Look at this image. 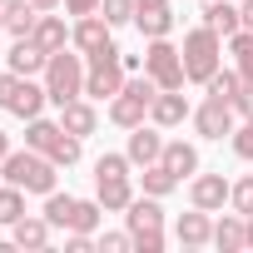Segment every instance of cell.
<instances>
[{"label":"cell","mask_w":253,"mask_h":253,"mask_svg":"<svg viewBox=\"0 0 253 253\" xmlns=\"http://www.w3.org/2000/svg\"><path fill=\"white\" fill-rule=\"evenodd\" d=\"M228 189H233V184H228L223 174H194V179H189V204L218 213V209L228 204Z\"/></svg>","instance_id":"11"},{"label":"cell","mask_w":253,"mask_h":253,"mask_svg":"<svg viewBox=\"0 0 253 253\" xmlns=\"http://www.w3.org/2000/svg\"><path fill=\"white\" fill-rule=\"evenodd\" d=\"M75 204H80V199H70V194H60V189H55V194H45V218H50L55 228H70Z\"/></svg>","instance_id":"31"},{"label":"cell","mask_w":253,"mask_h":253,"mask_svg":"<svg viewBox=\"0 0 253 253\" xmlns=\"http://www.w3.org/2000/svg\"><path fill=\"white\" fill-rule=\"evenodd\" d=\"M65 10L80 20V15H99V0H65Z\"/></svg>","instance_id":"40"},{"label":"cell","mask_w":253,"mask_h":253,"mask_svg":"<svg viewBox=\"0 0 253 253\" xmlns=\"http://www.w3.org/2000/svg\"><path fill=\"white\" fill-rule=\"evenodd\" d=\"M0 5H5V0H0Z\"/></svg>","instance_id":"47"},{"label":"cell","mask_w":253,"mask_h":253,"mask_svg":"<svg viewBox=\"0 0 253 253\" xmlns=\"http://www.w3.org/2000/svg\"><path fill=\"white\" fill-rule=\"evenodd\" d=\"M124 228H129V233H139V228H164V209H159V199H154V194L134 199L129 209H124Z\"/></svg>","instance_id":"18"},{"label":"cell","mask_w":253,"mask_h":253,"mask_svg":"<svg viewBox=\"0 0 253 253\" xmlns=\"http://www.w3.org/2000/svg\"><path fill=\"white\" fill-rule=\"evenodd\" d=\"M134 25H139L144 40H164V35H174V10H169V5H164V10H139Z\"/></svg>","instance_id":"24"},{"label":"cell","mask_w":253,"mask_h":253,"mask_svg":"<svg viewBox=\"0 0 253 253\" xmlns=\"http://www.w3.org/2000/svg\"><path fill=\"white\" fill-rule=\"evenodd\" d=\"M179 55H184V75H189V84H209L213 70H218V60H223V35H218L213 25H194V30L184 35Z\"/></svg>","instance_id":"2"},{"label":"cell","mask_w":253,"mask_h":253,"mask_svg":"<svg viewBox=\"0 0 253 253\" xmlns=\"http://www.w3.org/2000/svg\"><path fill=\"white\" fill-rule=\"evenodd\" d=\"M0 30H5V5H0Z\"/></svg>","instance_id":"46"},{"label":"cell","mask_w":253,"mask_h":253,"mask_svg":"<svg viewBox=\"0 0 253 253\" xmlns=\"http://www.w3.org/2000/svg\"><path fill=\"white\" fill-rule=\"evenodd\" d=\"M228 50H233V70L253 84V30H238V35H228Z\"/></svg>","instance_id":"28"},{"label":"cell","mask_w":253,"mask_h":253,"mask_svg":"<svg viewBox=\"0 0 253 253\" xmlns=\"http://www.w3.org/2000/svg\"><path fill=\"white\" fill-rule=\"evenodd\" d=\"M243 84H248V80H243L238 70H213V80H209L204 89H209L213 99H228V104H233V99L243 94Z\"/></svg>","instance_id":"27"},{"label":"cell","mask_w":253,"mask_h":253,"mask_svg":"<svg viewBox=\"0 0 253 253\" xmlns=\"http://www.w3.org/2000/svg\"><path fill=\"white\" fill-rule=\"evenodd\" d=\"M45 65H50V55L35 40H15V50H10V70L15 75H30L35 80V75H45Z\"/></svg>","instance_id":"21"},{"label":"cell","mask_w":253,"mask_h":253,"mask_svg":"<svg viewBox=\"0 0 253 253\" xmlns=\"http://www.w3.org/2000/svg\"><path fill=\"white\" fill-rule=\"evenodd\" d=\"M99 15L109 25H129L134 20V0H99Z\"/></svg>","instance_id":"35"},{"label":"cell","mask_w":253,"mask_h":253,"mask_svg":"<svg viewBox=\"0 0 253 253\" xmlns=\"http://www.w3.org/2000/svg\"><path fill=\"white\" fill-rule=\"evenodd\" d=\"M238 15H243V30H253V0H243V5H238Z\"/></svg>","instance_id":"42"},{"label":"cell","mask_w":253,"mask_h":253,"mask_svg":"<svg viewBox=\"0 0 253 253\" xmlns=\"http://www.w3.org/2000/svg\"><path fill=\"white\" fill-rule=\"evenodd\" d=\"M134 248L139 253H164V228H139L134 233Z\"/></svg>","instance_id":"37"},{"label":"cell","mask_w":253,"mask_h":253,"mask_svg":"<svg viewBox=\"0 0 253 253\" xmlns=\"http://www.w3.org/2000/svg\"><path fill=\"white\" fill-rule=\"evenodd\" d=\"M149 119L159 124V129H179L184 119H194V104L184 99V89H159L154 104H149Z\"/></svg>","instance_id":"9"},{"label":"cell","mask_w":253,"mask_h":253,"mask_svg":"<svg viewBox=\"0 0 253 253\" xmlns=\"http://www.w3.org/2000/svg\"><path fill=\"white\" fill-rule=\"evenodd\" d=\"M179 184H184V179H179V174H174V169H169L164 159L144 169V194H154V199H164V194H174Z\"/></svg>","instance_id":"26"},{"label":"cell","mask_w":253,"mask_h":253,"mask_svg":"<svg viewBox=\"0 0 253 253\" xmlns=\"http://www.w3.org/2000/svg\"><path fill=\"white\" fill-rule=\"evenodd\" d=\"M164 5H169V0H134V15L139 10H164Z\"/></svg>","instance_id":"41"},{"label":"cell","mask_w":253,"mask_h":253,"mask_svg":"<svg viewBox=\"0 0 253 253\" xmlns=\"http://www.w3.org/2000/svg\"><path fill=\"white\" fill-rule=\"evenodd\" d=\"M84 94L89 99H114L119 89H124V80H129V70H124V60H119V45H109V50H99V55H84Z\"/></svg>","instance_id":"5"},{"label":"cell","mask_w":253,"mask_h":253,"mask_svg":"<svg viewBox=\"0 0 253 253\" xmlns=\"http://www.w3.org/2000/svg\"><path fill=\"white\" fill-rule=\"evenodd\" d=\"M228 209H233V213H243V218L253 213V174H243V179L228 189Z\"/></svg>","instance_id":"33"},{"label":"cell","mask_w":253,"mask_h":253,"mask_svg":"<svg viewBox=\"0 0 253 253\" xmlns=\"http://www.w3.org/2000/svg\"><path fill=\"white\" fill-rule=\"evenodd\" d=\"M45 154H50V159H55L60 169H70V164H80V134H70L65 124H60V134H55V144H50Z\"/></svg>","instance_id":"29"},{"label":"cell","mask_w":253,"mask_h":253,"mask_svg":"<svg viewBox=\"0 0 253 253\" xmlns=\"http://www.w3.org/2000/svg\"><path fill=\"white\" fill-rule=\"evenodd\" d=\"M94 243H99V253H124V248H134V233L129 228H124V233H99Z\"/></svg>","instance_id":"36"},{"label":"cell","mask_w":253,"mask_h":253,"mask_svg":"<svg viewBox=\"0 0 253 253\" xmlns=\"http://www.w3.org/2000/svg\"><path fill=\"white\" fill-rule=\"evenodd\" d=\"M15 89H20V75H15V70H10V75H0V109H10Z\"/></svg>","instance_id":"38"},{"label":"cell","mask_w":253,"mask_h":253,"mask_svg":"<svg viewBox=\"0 0 253 253\" xmlns=\"http://www.w3.org/2000/svg\"><path fill=\"white\" fill-rule=\"evenodd\" d=\"M55 169L60 164L50 154H40V149H10L5 159H0V179L25 189V194H55V179H60Z\"/></svg>","instance_id":"1"},{"label":"cell","mask_w":253,"mask_h":253,"mask_svg":"<svg viewBox=\"0 0 253 253\" xmlns=\"http://www.w3.org/2000/svg\"><path fill=\"white\" fill-rule=\"evenodd\" d=\"M233 124H238V114H233L228 99H213V94H209V99L194 109V129H199L204 139H228Z\"/></svg>","instance_id":"7"},{"label":"cell","mask_w":253,"mask_h":253,"mask_svg":"<svg viewBox=\"0 0 253 253\" xmlns=\"http://www.w3.org/2000/svg\"><path fill=\"white\" fill-rule=\"evenodd\" d=\"M65 248H70V253H89V248H99V243H94V233H70Z\"/></svg>","instance_id":"39"},{"label":"cell","mask_w":253,"mask_h":253,"mask_svg":"<svg viewBox=\"0 0 253 253\" xmlns=\"http://www.w3.org/2000/svg\"><path fill=\"white\" fill-rule=\"evenodd\" d=\"M164 164H169L179 179H194V174H199V149L184 144V139H164Z\"/></svg>","instance_id":"23"},{"label":"cell","mask_w":253,"mask_h":253,"mask_svg":"<svg viewBox=\"0 0 253 253\" xmlns=\"http://www.w3.org/2000/svg\"><path fill=\"white\" fill-rule=\"evenodd\" d=\"M204 25H213L228 40V35L243 30V15H238V5H228V0H204Z\"/></svg>","instance_id":"20"},{"label":"cell","mask_w":253,"mask_h":253,"mask_svg":"<svg viewBox=\"0 0 253 253\" xmlns=\"http://www.w3.org/2000/svg\"><path fill=\"white\" fill-rule=\"evenodd\" d=\"M60 124H65V129L70 134H94V124H99V114H94V104L80 94V99H70V104H60Z\"/></svg>","instance_id":"17"},{"label":"cell","mask_w":253,"mask_h":253,"mask_svg":"<svg viewBox=\"0 0 253 253\" xmlns=\"http://www.w3.org/2000/svg\"><path fill=\"white\" fill-rule=\"evenodd\" d=\"M154 94H159V84H154L149 75H129V80H124V89L109 99V119L119 124V129H134V124H144V119H149Z\"/></svg>","instance_id":"4"},{"label":"cell","mask_w":253,"mask_h":253,"mask_svg":"<svg viewBox=\"0 0 253 253\" xmlns=\"http://www.w3.org/2000/svg\"><path fill=\"white\" fill-rule=\"evenodd\" d=\"M174 238H179L184 248H204V243H213V223H209V209L179 213V223H174Z\"/></svg>","instance_id":"12"},{"label":"cell","mask_w":253,"mask_h":253,"mask_svg":"<svg viewBox=\"0 0 253 253\" xmlns=\"http://www.w3.org/2000/svg\"><path fill=\"white\" fill-rule=\"evenodd\" d=\"M109 30H114V25H109L104 15H80V20H75V30H70V40H75V50H80V55H99V50H109V45H114V40H109Z\"/></svg>","instance_id":"10"},{"label":"cell","mask_w":253,"mask_h":253,"mask_svg":"<svg viewBox=\"0 0 253 253\" xmlns=\"http://www.w3.org/2000/svg\"><path fill=\"white\" fill-rule=\"evenodd\" d=\"M124 154H129V164H139V169L159 164V159H164V134H159V124H154V129H149V124H134Z\"/></svg>","instance_id":"8"},{"label":"cell","mask_w":253,"mask_h":253,"mask_svg":"<svg viewBox=\"0 0 253 253\" xmlns=\"http://www.w3.org/2000/svg\"><path fill=\"white\" fill-rule=\"evenodd\" d=\"M129 174V154H99L94 159V179H119Z\"/></svg>","instance_id":"34"},{"label":"cell","mask_w":253,"mask_h":253,"mask_svg":"<svg viewBox=\"0 0 253 253\" xmlns=\"http://www.w3.org/2000/svg\"><path fill=\"white\" fill-rule=\"evenodd\" d=\"M84 55H70V50H55L50 55V65H45V94H50V104L60 109V104H70V99H80L84 94Z\"/></svg>","instance_id":"3"},{"label":"cell","mask_w":253,"mask_h":253,"mask_svg":"<svg viewBox=\"0 0 253 253\" xmlns=\"http://www.w3.org/2000/svg\"><path fill=\"white\" fill-rule=\"evenodd\" d=\"M30 40H35V45H40L45 55L65 50V45H70V30H65V15H50V10H40V20H35Z\"/></svg>","instance_id":"14"},{"label":"cell","mask_w":253,"mask_h":253,"mask_svg":"<svg viewBox=\"0 0 253 253\" xmlns=\"http://www.w3.org/2000/svg\"><path fill=\"white\" fill-rule=\"evenodd\" d=\"M5 154H10V134H5V129H0V159H5Z\"/></svg>","instance_id":"44"},{"label":"cell","mask_w":253,"mask_h":253,"mask_svg":"<svg viewBox=\"0 0 253 253\" xmlns=\"http://www.w3.org/2000/svg\"><path fill=\"white\" fill-rule=\"evenodd\" d=\"M228 144H233V154H238V159H248V164H253V114H243V119L233 124Z\"/></svg>","instance_id":"32"},{"label":"cell","mask_w":253,"mask_h":253,"mask_svg":"<svg viewBox=\"0 0 253 253\" xmlns=\"http://www.w3.org/2000/svg\"><path fill=\"white\" fill-rule=\"evenodd\" d=\"M25 218V189H15V184H0V223H20Z\"/></svg>","instance_id":"30"},{"label":"cell","mask_w":253,"mask_h":253,"mask_svg":"<svg viewBox=\"0 0 253 253\" xmlns=\"http://www.w3.org/2000/svg\"><path fill=\"white\" fill-rule=\"evenodd\" d=\"M65 0H35V10H60Z\"/></svg>","instance_id":"43"},{"label":"cell","mask_w":253,"mask_h":253,"mask_svg":"<svg viewBox=\"0 0 253 253\" xmlns=\"http://www.w3.org/2000/svg\"><path fill=\"white\" fill-rule=\"evenodd\" d=\"M213 243H218L223 253L248 248V218H243V213H223V218L213 223Z\"/></svg>","instance_id":"19"},{"label":"cell","mask_w":253,"mask_h":253,"mask_svg":"<svg viewBox=\"0 0 253 253\" xmlns=\"http://www.w3.org/2000/svg\"><path fill=\"white\" fill-rule=\"evenodd\" d=\"M248 248H253V213H248Z\"/></svg>","instance_id":"45"},{"label":"cell","mask_w":253,"mask_h":253,"mask_svg":"<svg viewBox=\"0 0 253 253\" xmlns=\"http://www.w3.org/2000/svg\"><path fill=\"white\" fill-rule=\"evenodd\" d=\"M55 134H60V119H45V114H35V119H25V149H50L55 144Z\"/></svg>","instance_id":"25"},{"label":"cell","mask_w":253,"mask_h":253,"mask_svg":"<svg viewBox=\"0 0 253 253\" xmlns=\"http://www.w3.org/2000/svg\"><path fill=\"white\" fill-rule=\"evenodd\" d=\"M50 218L45 213H25L20 223H10V238H15V248H45L50 243Z\"/></svg>","instance_id":"16"},{"label":"cell","mask_w":253,"mask_h":253,"mask_svg":"<svg viewBox=\"0 0 253 253\" xmlns=\"http://www.w3.org/2000/svg\"><path fill=\"white\" fill-rule=\"evenodd\" d=\"M144 75H149L159 89H184V84H189L184 55L169 45V35H164V40H149V50H144Z\"/></svg>","instance_id":"6"},{"label":"cell","mask_w":253,"mask_h":253,"mask_svg":"<svg viewBox=\"0 0 253 253\" xmlns=\"http://www.w3.org/2000/svg\"><path fill=\"white\" fill-rule=\"evenodd\" d=\"M94 199L104 204V213H124L134 204V184L129 174H119V179H94Z\"/></svg>","instance_id":"13"},{"label":"cell","mask_w":253,"mask_h":253,"mask_svg":"<svg viewBox=\"0 0 253 253\" xmlns=\"http://www.w3.org/2000/svg\"><path fill=\"white\" fill-rule=\"evenodd\" d=\"M35 20H40V10H35V0H5V30H10L15 40H30Z\"/></svg>","instance_id":"22"},{"label":"cell","mask_w":253,"mask_h":253,"mask_svg":"<svg viewBox=\"0 0 253 253\" xmlns=\"http://www.w3.org/2000/svg\"><path fill=\"white\" fill-rule=\"evenodd\" d=\"M45 104H50V94H45V80L35 84L30 75H20V89H15V99H10V114H20V119H35Z\"/></svg>","instance_id":"15"}]
</instances>
